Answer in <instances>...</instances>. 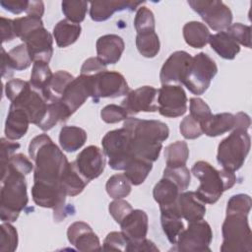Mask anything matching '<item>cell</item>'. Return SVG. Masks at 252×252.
<instances>
[{
    "label": "cell",
    "mask_w": 252,
    "mask_h": 252,
    "mask_svg": "<svg viewBox=\"0 0 252 252\" xmlns=\"http://www.w3.org/2000/svg\"><path fill=\"white\" fill-rule=\"evenodd\" d=\"M123 128L129 134L130 146L134 158L151 162L158 158L162 142L169 135L167 125L158 120L128 117L124 121Z\"/></svg>",
    "instance_id": "cell-1"
},
{
    "label": "cell",
    "mask_w": 252,
    "mask_h": 252,
    "mask_svg": "<svg viewBox=\"0 0 252 252\" xmlns=\"http://www.w3.org/2000/svg\"><path fill=\"white\" fill-rule=\"evenodd\" d=\"M30 158L34 161L33 181L53 186H61V176L69 164L62 151L49 136L40 134L29 146Z\"/></svg>",
    "instance_id": "cell-2"
},
{
    "label": "cell",
    "mask_w": 252,
    "mask_h": 252,
    "mask_svg": "<svg viewBox=\"0 0 252 252\" xmlns=\"http://www.w3.org/2000/svg\"><path fill=\"white\" fill-rule=\"evenodd\" d=\"M25 175L9 167L1 169L0 218L3 222H14L28 205Z\"/></svg>",
    "instance_id": "cell-3"
},
{
    "label": "cell",
    "mask_w": 252,
    "mask_h": 252,
    "mask_svg": "<svg viewBox=\"0 0 252 252\" xmlns=\"http://www.w3.org/2000/svg\"><path fill=\"white\" fill-rule=\"evenodd\" d=\"M192 173L200 180V185L195 193L205 204L216 203L222 193L233 187L236 182L234 172L225 169L218 170L204 160L194 163Z\"/></svg>",
    "instance_id": "cell-4"
},
{
    "label": "cell",
    "mask_w": 252,
    "mask_h": 252,
    "mask_svg": "<svg viewBox=\"0 0 252 252\" xmlns=\"http://www.w3.org/2000/svg\"><path fill=\"white\" fill-rule=\"evenodd\" d=\"M222 252H251L252 232L248 223V215L226 213L221 227Z\"/></svg>",
    "instance_id": "cell-5"
},
{
    "label": "cell",
    "mask_w": 252,
    "mask_h": 252,
    "mask_svg": "<svg viewBox=\"0 0 252 252\" xmlns=\"http://www.w3.org/2000/svg\"><path fill=\"white\" fill-rule=\"evenodd\" d=\"M250 141L247 130L234 129L220 143L217 160L222 169L234 172L243 165L249 154Z\"/></svg>",
    "instance_id": "cell-6"
},
{
    "label": "cell",
    "mask_w": 252,
    "mask_h": 252,
    "mask_svg": "<svg viewBox=\"0 0 252 252\" xmlns=\"http://www.w3.org/2000/svg\"><path fill=\"white\" fill-rule=\"evenodd\" d=\"M104 155L108 158V164L114 170H125L134 158L128 132L124 129H115L107 132L101 141Z\"/></svg>",
    "instance_id": "cell-7"
},
{
    "label": "cell",
    "mask_w": 252,
    "mask_h": 252,
    "mask_svg": "<svg viewBox=\"0 0 252 252\" xmlns=\"http://www.w3.org/2000/svg\"><path fill=\"white\" fill-rule=\"evenodd\" d=\"M218 73L216 62L206 53L200 52L192 58L191 65L182 84L194 94H203Z\"/></svg>",
    "instance_id": "cell-8"
},
{
    "label": "cell",
    "mask_w": 252,
    "mask_h": 252,
    "mask_svg": "<svg viewBox=\"0 0 252 252\" xmlns=\"http://www.w3.org/2000/svg\"><path fill=\"white\" fill-rule=\"evenodd\" d=\"M91 77L93 100L97 103L100 98L126 95L129 93L128 84L124 76L115 71H103Z\"/></svg>",
    "instance_id": "cell-9"
},
{
    "label": "cell",
    "mask_w": 252,
    "mask_h": 252,
    "mask_svg": "<svg viewBox=\"0 0 252 252\" xmlns=\"http://www.w3.org/2000/svg\"><path fill=\"white\" fill-rule=\"evenodd\" d=\"M188 4L214 31L221 32L231 25V10L222 1L189 0Z\"/></svg>",
    "instance_id": "cell-10"
},
{
    "label": "cell",
    "mask_w": 252,
    "mask_h": 252,
    "mask_svg": "<svg viewBox=\"0 0 252 252\" xmlns=\"http://www.w3.org/2000/svg\"><path fill=\"white\" fill-rule=\"evenodd\" d=\"M213 239V231L210 224L204 220L189 222V225L179 235L176 245L178 251L204 252L211 251L210 244Z\"/></svg>",
    "instance_id": "cell-11"
},
{
    "label": "cell",
    "mask_w": 252,
    "mask_h": 252,
    "mask_svg": "<svg viewBox=\"0 0 252 252\" xmlns=\"http://www.w3.org/2000/svg\"><path fill=\"white\" fill-rule=\"evenodd\" d=\"M157 102L158 112L165 117H179L187 110L186 94L178 85H162L158 90Z\"/></svg>",
    "instance_id": "cell-12"
},
{
    "label": "cell",
    "mask_w": 252,
    "mask_h": 252,
    "mask_svg": "<svg viewBox=\"0 0 252 252\" xmlns=\"http://www.w3.org/2000/svg\"><path fill=\"white\" fill-rule=\"evenodd\" d=\"M11 105L24 109L31 123L38 126L45 116L48 101L39 92L32 89L30 84L13 101H11Z\"/></svg>",
    "instance_id": "cell-13"
},
{
    "label": "cell",
    "mask_w": 252,
    "mask_h": 252,
    "mask_svg": "<svg viewBox=\"0 0 252 252\" xmlns=\"http://www.w3.org/2000/svg\"><path fill=\"white\" fill-rule=\"evenodd\" d=\"M105 155L96 146L85 148L74 161L79 173L88 181L97 178L105 167Z\"/></svg>",
    "instance_id": "cell-14"
},
{
    "label": "cell",
    "mask_w": 252,
    "mask_h": 252,
    "mask_svg": "<svg viewBox=\"0 0 252 252\" xmlns=\"http://www.w3.org/2000/svg\"><path fill=\"white\" fill-rule=\"evenodd\" d=\"M158 90L152 86H143L129 92L122 100V106L128 114L155 112L158 110Z\"/></svg>",
    "instance_id": "cell-15"
},
{
    "label": "cell",
    "mask_w": 252,
    "mask_h": 252,
    "mask_svg": "<svg viewBox=\"0 0 252 252\" xmlns=\"http://www.w3.org/2000/svg\"><path fill=\"white\" fill-rule=\"evenodd\" d=\"M192 56L186 51L173 52L163 63L159 79L162 85H169L171 83H181L186 77L189 67L192 62Z\"/></svg>",
    "instance_id": "cell-16"
},
{
    "label": "cell",
    "mask_w": 252,
    "mask_h": 252,
    "mask_svg": "<svg viewBox=\"0 0 252 252\" xmlns=\"http://www.w3.org/2000/svg\"><path fill=\"white\" fill-rule=\"evenodd\" d=\"M91 94V77L80 75L67 86L60 99L72 115L84 104Z\"/></svg>",
    "instance_id": "cell-17"
},
{
    "label": "cell",
    "mask_w": 252,
    "mask_h": 252,
    "mask_svg": "<svg viewBox=\"0 0 252 252\" xmlns=\"http://www.w3.org/2000/svg\"><path fill=\"white\" fill-rule=\"evenodd\" d=\"M24 43L27 45L33 62L42 61L48 63L50 61L53 54V38L44 27L33 31L27 36Z\"/></svg>",
    "instance_id": "cell-18"
},
{
    "label": "cell",
    "mask_w": 252,
    "mask_h": 252,
    "mask_svg": "<svg viewBox=\"0 0 252 252\" xmlns=\"http://www.w3.org/2000/svg\"><path fill=\"white\" fill-rule=\"evenodd\" d=\"M67 238L79 251L86 252L101 250L97 235L93 231L92 227L84 221H75L69 225Z\"/></svg>",
    "instance_id": "cell-19"
},
{
    "label": "cell",
    "mask_w": 252,
    "mask_h": 252,
    "mask_svg": "<svg viewBox=\"0 0 252 252\" xmlns=\"http://www.w3.org/2000/svg\"><path fill=\"white\" fill-rule=\"evenodd\" d=\"M121 232L129 243H135L146 238L149 228L148 215L142 210H132L120 222Z\"/></svg>",
    "instance_id": "cell-20"
},
{
    "label": "cell",
    "mask_w": 252,
    "mask_h": 252,
    "mask_svg": "<svg viewBox=\"0 0 252 252\" xmlns=\"http://www.w3.org/2000/svg\"><path fill=\"white\" fill-rule=\"evenodd\" d=\"M124 41L117 34H105L96 40V53L103 65L115 64L124 51Z\"/></svg>",
    "instance_id": "cell-21"
},
{
    "label": "cell",
    "mask_w": 252,
    "mask_h": 252,
    "mask_svg": "<svg viewBox=\"0 0 252 252\" xmlns=\"http://www.w3.org/2000/svg\"><path fill=\"white\" fill-rule=\"evenodd\" d=\"M142 3L141 1H94L90 3V16L94 22H103L111 18L115 12L134 11Z\"/></svg>",
    "instance_id": "cell-22"
},
{
    "label": "cell",
    "mask_w": 252,
    "mask_h": 252,
    "mask_svg": "<svg viewBox=\"0 0 252 252\" xmlns=\"http://www.w3.org/2000/svg\"><path fill=\"white\" fill-rule=\"evenodd\" d=\"M177 208L181 218L188 222L203 220L206 214L205 203L195 192H181L177 199Z\"/></svg>",
    "instance_id": "cell-23"
},
{
    "label": "cell",
    "mask_w": 252,
    "mask_h": 252,
    "mask_svg": "<svg viewBox=\"0 0 252 252\" xmlns=\"http://www.w3.org/2000/svg\"><path fill=\"white\" fill-rule=\"evenodd\" d=\"M30 123L31 120L24 109L10 105L5 122L6 138L12 141L23 138L29 129Z\"/></svg>",
    "instance_id": "cell-24"
},
{
    "label": "cell",
    "mask_w": 252,
    "mask_h": 252,
    "mask_svg": "<svg viewBox=\"0 0 252 252\" xmlns=\"http://www.w3.org/2000/svg\"><path fill=\"white\" fill-rule=\"evenodd\" d=\"M181 191L178 186L170 179L163 177L155 185L153 196L159 205V209H168L176 205Z\"/></svg>",
    "instance_id": "cell-25"
},
{
    "label": "cell",
    "mask_w": 252,
    "mask_h": 252,
    "mask_svg": "<svg viewBox=\"0 0 252 252\" xmlns=\"http://www.w3.org/2000/svg\"><path fill=\"white\" fill-rule=\"evenodd\" d=\"M235 123L234 115L228 112L212 114L208 119L201 123L203 134L209 137H217L230 130H233Z\"/></svg>",
    "instance_id": "cell-26"
},
{
    "label": "cell",
    "mask_w": 252,
    "mask_h": 252,
    "mask_svg": "<svg viewBox=\"0 0 252 252\" xmlns=\"http://www.w3.org/2000/svg\"><path fill=\"white\" fill-rule=\"evenodd\" d=\"M209 43L221 58L227 60L234 59L240 51L239 44L225 31L211 34Z\"/></svg>",
    "instance_id": "cell-27"
},
{
    "label": "cell",
    "mask_w": 252,
    "mask_h": 252,
    "mask_svg": "<svg viewBox=\"0 0 252 252\" xmlns=\"http://www.w3.org/2000/svg\"><path fill=\"white\" fill-rule=\"evenodd\" d=\"M88 183L89 182L77 170L74 161L69 162L60 180L61 188L65 194L71 197L79 195L85 189Z\"/></svg>",
    "instance_id": "cell-28"
},
{
    "label": "cell",
    "mask_w": 252,
    "mask_h": 252,
    "mask_svg": "<svg viewBox=\"0 0 252 252\" xmlns=\"http://www.w3.org/2000/svg\"><path fill=\"white\" fill-rule=\"evenodd\" d=\"M82 32L80 24H75L67 19L59 21L53 28V37L59 47H67L79 38Z\"/></svg>",
    "instance_id": "cell-29"
},
{
    "label": "cell",
    "mask_w": 252,
    "mask_h": 252,
    "mask_svg": "<svg viewBox=\"0 0 252 252\" xmlns=\"http://www.w3.org/2000/svg\"><path fill=\"white\" fill-rule=\"evenodd\" d=\"M87 141V133L77 126H63L59 134V143L63 151L68 153L81 149Z\"/></svg>",
    "instance_id": "cell-30"
},
{
    "label": "cell",
    "mask_w": 252,
    "mask_h": 252,
    "mask_svg": "<svg viewBox=\"0 0 252 252\" xmlns=\"http://www.w3.org/2000/svg\"><path fill=\"white\" fill-rule=\"evenodd\" d=\"M209 29L201 22L192 21L184 25L183 36L188 45L194 48H202L208 42L210 38Z\"/></svg>",
    "instance_id": "cell-31"
},
{
    "label": "cell",
    "mask_w": 252,
    "mask_h": 252,
    "mask_svg": "<svg viewBox=\"0 0 252 252\" xmlns=\"http://www.w3.org/2000/svg\"><path fill=\"white\" fill-rule=\"evenodd\" d=\"M70 116L71 113L63 104L61 99H56L48 102L45 116L37 127L43 131H47L53 128L57 123L66 121Z\"/></svg>",
    "instance_id": "cell-32"
},
{
    "label": "cell",
    "mask_w": 252,
    "mask_h": 252,
    "mask_svg": "<svg viewBox=\"0 0 252 252\" xmlns=\"http://www.w3.org/2000/svg\"><path fill=\"white\" fill-rule=\"evenodd\" d=\"M75 78L66 71H57L53 74V77L47 87V89L41 94L44 98L50 102L56 99H60L67 86L74 80Z\"/></svg>",
    "instance_id": "cell-33"
},
{
    "label": "cell",
    "mask_w": 252,
    "mask_h": 252,
    "mask_svg": "<svg viewBox=\"0 0 252 252\" xmlns=\"http://www.w3.org/2000/svg\"><path fill=\"white\" fill-rule=\"evenodd\" d=\"M160 223L168 241L176 244L181 232L185 229L182 218L173 212H160Z\"/></svg>",
    "instance_id": "cell-34"
},
{
    "label": "cell",
    "mask_w": 252,
    "mask_h": 252,
    "mask_svg": "<svg viewBox=\"0 0 252 252\" xmlns=\"http://www.w3.org/2000/svg\"><path fill=\"white\" fill-rule=\"evenodd\" d=\"M152 168L153 162L134 158L125 168L124 174L129 179L132 185L137 186L142 184L146 180Z\"/></svg>",
    "instance_id": "cell-35"
},
{
    "label": "cell",
    "mask_w": 252,
    "mask_h": 252,
    "mask_svg": "<svg viewBox=\"0 0 252 252\" xmlns=\"http://www.w3.org/2000/svg\"><path fill=\"white\" fill-rule=\"evenodd\" d=\"M52 77L53 74L48 63L42 61L33 62L30 80V84L32 89L42 94L47 89Z\"/></svg>",
    "instance_id": "cell-36"
},
{
    "label": "cell",
    "mask_w": 252,
    "mask_h": 252,
    "mask_svg": "<svg viewBox=\"0 0 252 252\" xmlns=\"http://www.w3.org/2000/svg\"><path fill=\"white\" fill-rule=\"evenodd\" d=\"M189 157V150L186 142L176 141L168 145L164 150L166 166L176 167L186 164Z\"/></svg>",
    "instance_id": "cell-37"
},
{
    "label": "cell",
    "mask_w": 252,
    "mask_h": 252,
    "mask_svg": "<svg viewBox=\"0 0 252 252\" xmlns=\"http://www.w3.org/2000/svg\"><path fill=\"white\" fill-rule=\"evenodd\" d=\"M136 46L141 55L146 58H154L159 52L160 43L156 32H147L137 33Z\"/></svg>",
    "instance_id": "cell-38"
},
{
    "label": "cell",
    "mask_w": 252,
    "mask_h": 252,
    "mask_svg": "<svg viewBox=\"0 0 252 252\" xmlns=\"http://www.w3.org/2000/svg\"><path fill=\"white\" fill-rule=\"evenodd\" d=\"M2 50L8 63L14 71H23L31 66L32 60L25 43L15 46L8 53L5 52L4 48H2Z\"/></svg>",
    "instance_id": "cell-39"
},
{
    "label": "cell",
    "mask_w": 252,
    "mask_h": 252,
    "mask_svg": "<svg viewBox=\"0 0 252 252\" xmlns=\"http://www.w3.org/2000/svg\"><path fill=\"white\" fill-rule=\"evenodd\" d=\"M131 182L125 174H114L106 182L105 188L107 194L113 199H122L127 197L131 192Z\"/></svg>",
    "instance_id": "cell-40"
},
{
    "label": "cell",
    "mask_w": 252,
    "mask_h": 252,
    "mask_svg": "<svg viewBox=\"0 0 252 252\" xmlns=\"http://www.w3.org/2000/svg\"><path fill=\"white\" fill-rule=\"evenodd\" d=\"M14 22V31L16 37H19L21 40H25L28 35H30L36 29L43 27V23L40 18L26 16L22 18H17L13 20Z\"/></svg>",
    "instance_id": "cell-41"
},
{
    "label": "cell",
    "mask_w": 252,
    "mask_h": 252,
    "mask_svg": "<svg viewBox=\"0 0 252 252\" xmlns=\"http://www.w3.org/2000/svg\"><path fill=\"white\" fill-rule=\"evenodd\" d=\"M89 3L86 1H63L62 12L66 19L72 23L80 24L85 20Z\"/></svg>",
    "instance_id": "cell-42"
},
{
    "label": "cell",
    "mask_w": 252,
    "mask_h": 252,
    "mask_svg": "<svg viewBox=\"0 0 252 252\" xmlns=\"http://www.w3.org/2000/svg\"><path fill=\"white\" fill-rule=\"evenodd\" d=\"M163 177H166L173 181L180 191H185L189 184H190V171L189 169L185 166H176V167H169L166 166L163 170Z\"/></svg>",
    "instance_id": "cell-43"
},
{
    "label": "cell",
    "mask_w": 252,
    "mask_h": 252,
    "mask_svg": "<svg viewBox=\"0 0 252 252\" xmlns=\"http://www.w3.org/2000/svg\"><path fill=\"white\" fill-rule=\"evenodd\" d=\"M134 26L137 31V33L155 32L156 22L153 12L145 6L140 7L135 16Z\"/></svg>",
    "instance_id": "cell-44"
},
{
    "label": "cell",
    "mask_w": 252,
    "mask_h": 252,
    "mask_svg": "<svg viewBox=\"0 0 252 252\" xmlns=\"http://www.w3.org/2000/svg\"><path fill=\"white\" fill-rule=\"evenodd\" d=\"M0 251L13 252L18 247V232L10 222H3L0 226Z\"/></svg>",
    "instance_id": "cell-45"
},
{
    "label": "cell",
    "mask_w": 252,
    "mask_h": 252,
    "mask_svg": "<svg viewBox=\"0 0 252 252\" xmlns=\"http://www.w3.org/2000/svg\"><path fill=\"white\" fill-rule=\"evenodd\" d=\"M238 44L251 48V28L249 26L236 23L230 25L225 31Z\"/></svg>",
    "instance_id": "cell-46"
},
{
    "label": "cell",
    "mask_w": 252,
    "mask_h": 252,
    "mask_svg": "<svg viewBox=\"0 0 252 252\" xmlns=\"http://www.w3.org/2000/svg\"><path fill=\"white\" fill-rule=\"evenodd\" d=\"M11 168L17 172L27 175L33 169V164L32 161L23 154H14L6 162L1 164V169Z\"/></svg>",
    "instance_id": "cell-47"
},
{
    "label": "cell",
    "mask_w": 252,
    "mask_h": 252,
    "mask_svg": "<svg viewBox=\"0 0 252 252\" xmlns=\"http://www.w3.org/2000/svg\"><path fill=\"white\" fill-rule=\"evenodd\" d=\"M252 200L247 194H236L230 197L226 206V213H240L249 215Z\"/></svg>",
    "instance_id": "cell-48"
},
{
    "label": "cell",
    "mask_w": 252,
    "mask_h": 252,
    "mask_svg": "<svg viewBox=\"0 0 252 252\" xmlns=\"http://www.w3.org/2000/svg\"><path fill=\"white\" fill-rule=\"evenodd\" d=\"M128 112L122 105L108 104L104 106L100 111L101 119L108 124L118 123L128 118Z\"/></svg>",
    "instance_id": "cell-49"
},
{
    "label": "cell",
    "mask_w": 252,
    "mask_h": 252,
    "mask_svg": "<svg viewBox=\"0 0 252 252\" xmlns=\"http://www.w3.org/2000/svg\"><path fill=\"white\" fill-rule=\"evenodd\" d=\"M129 242L125 235L120 231H112L108 233L103 241L101 250L103 251H127Z\"/></svg>",
    "instance_id": "cell-50"
},
{
    "label": "cell",
    "mask_w": 252,
    "mask_h": 252,
    "mask_svg": "<svg viewBox=\"0 0 252 252\" xmlns=\"http://www.w3.org/2000/svg\"><path fill=\"white\" fill-rule=\"evenodd\" d=\"M192 118L198 121L201 125L206 119H208L212 115V111L210 106L199 97L190 98V114Z\"/></svg>",
    "instance_id": "cell-51"
},
{
    "label": "cell",
    "mask_w": 252,
    "mask_h": 252,
    "mask_svg": "<svg viewBox=\"0 0 252 252\" xmlns=\"http://www.w3.org/2000/svg\"><path fill=\"white\" fill-rule=\"evenodd\" d=\"M179 130H180L182 136L185 139H189V140L199 138L203 134L200 123L198 121H196L194 118H192L190 115L186 116L181 121Z\"/></svg>",
    "instance_id": "cell-52"
},
{
    "label": "cell",
    "mask_w": 252,
    "mask_h": 252,
    "mask_svg": "<svg viewBox=\"0 0 252 252\" xmlns=\"http://www.w3.org/2000/svg\"><path fill=\"white\" fill-rule=\"evenodd\" d=\"M133 210L132 206L125 200L122 199H115L113 202L109 204L108 211L112 218L115 220L117 223L120 224V222L124 220V218L131 213Z\"/></svg>",
    "instance_id": "cell-53"
},
{
    "label": "cell",
    "mask_w": 252,
    "mask_h": 252,
    "mask_svg": "<svg viewBox=\"0 0 252 252\" xmlns=\"http://www.w3.org/2000/svg\"><path fill=\"white\" fill-rule=\"evenodd\" d=\"M29 85H30L29 82H26L20 79L9 80L5 85L6 97L10 101H13Z\"/></svg>",
    "instance_id": "cell-54"
},
{
    "label": "cell",
    "mask_w": 252,
    "mask_h": 252,
    "mask_svg": "<svg viewBox=\"0 0 252 252\" xmlns=\"http://www.w3.org/2000/svg\"><path fill=\"white\" fill-rule=\"evenodd\" d=\"M106 70V66L103 65L97 57H91L87 59L81 68V75L94 76Z\"/></svg>",
    "instance_id": "cell-55"
},
{
    "label": "cell",
    "mask_w": 252,
    "mask_h": 252,
    "mask_svg": "<svg viewBox=\"0 0 252 252\" xmlns=\"http://www.w3.org/2000/svg\"><path fill=\"white\" fill-rule=\"evenodd\" d=\"M20 148V144L17 142H13L12 140L2 138L1 139V164L6 162Z\"/></svg>",
    "instance_id": "cell-56"
},
{
    "label": "cell",
    "mask_w": 252,
    "mask_h": 252,
    "mask_svg": "<svg viewBox=\"0 0 252 252\" xmlns=\"http://www.w3.org/2000/svg\"><path fill=\"white\" fill-rule=\"evenodd\" d=\"M0 5L6 11L18 15V14H21L22 12L27 11L29 1H27V0H6V1H1Z\"/></svg>",
    "instance_id": "cell-57"
},
{
    "label": "cell",
    "mask_w": 252,
    "mask_h": 252,
    "mask_svg": "<svg viewBox=\"0 0 252 252\" xmlns=\"http://www.w3.org/2000/svg\"><path fill=\"white\" fill-rule=\"evenodd\" d=\"M16 37L14 31V22L11 19L1 17V38L2 42L10 41Z\"/></svg>",
    "instance_id": "cell-58"
},
{
    "label": "cell",
    "mask_w": 252,
    "mask_h": 252,
    "mask_svg": "<svg viewBox=\"0 0 252 252\" xmlns=\"http://www.w3.org/2000/svg\"><path fill=\"white\" fill-rule=\"evenodd\" d=\"M127 251H134V252H141V251H158V248L155 245L154 242L145 238L141 241L135 243H129L127 246Z\"/></svg>",
    "instance_id": "cell-59"
},
{
    "label": "cell",
    "mask_w": 252,
    "mask_h": 252,
    "mask_svg": "<svg viewBox=\"0 0 252 252\" xmlns=\"http://www.w3.org/2000/svg\"><path fill=\"white\" fill-rule=\"evenodd\" d=\"M26 13L28 16H32V17H37L40 18L42 17L44 13V4L42 1H29V5L27 8Z\"/></svg>",
    "instance_id": "cell-60"
},
{
    "label": "cell",
    "mask_w": 252,
    "mask_h": 252,
    "mask_svg": "<svg viewBox=\"0 0 252 252\" xmlns=\"http://www.w3.org/2000/svg\"><path fill=\"white\" fill-rule=\"evenodd\" d=\"M235 118V123H234V129H242V130H247L251 124L250 117L244 113V112H238L234 115Z\"/></svg>",
    "instance_id": "cell-61"
},
{
    "label": "cell",
    "mask_w": 252,
    "mask_h": 252,
    "mask_svg": "<svg viewBox=\"0 0 252 252\" xmlns=\"http://www.w3.org/2000/svg\"><path fill=\"white\" fill-rule=\"evenodd\" d=\"M1 59H2V63H1V73H2V77L3 78H11L13 75H14V70L11 68L10 64L8 63L6 57H5V54L4 52L2 51V56H1Z\"/></svg>",
    "instance_id": "cell-62"
}]
</instances>
